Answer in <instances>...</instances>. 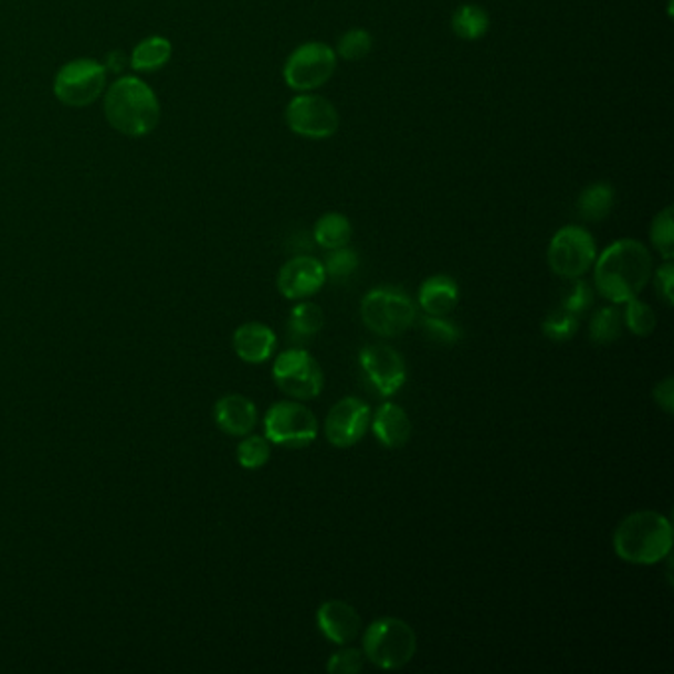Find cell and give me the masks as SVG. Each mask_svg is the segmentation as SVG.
<instances>
[{"instance_id": "7a4b0ae2", "label": "cell", "mask_w": 674, "mask_h": 674, "mask_svg": "<svg viewBox=\"0 0 674 674\" xmlns=\"http://www.w3.org/2000/svg\"><path fill=\"white\" fill-rule=\"evenodd\" d=\"M613 550L623 562L653 566L673 550V525L656 510H638L625 516L613 533Z\"/></svg>"}, {"instance_id": "9c48e42d", "label": "cell", "mask_w": 674, "mask_h": 674, "mask_svg": "<svg viewBox=\"0 0 674 674\" xmlns=\"http://www.w3.org/2000/svg\"><path fill=\"white\" fill-rule=\"evenodd\" d=\"M273 380L283 393L297 402L315 400L325 386L323 368L305 348H289L280 352L273 362Z\"/></svg>"}, {"instance_id": "d6986e66", "label": "cell", "mask_w": 674, "mask_h": 674, "mask_svg": "<svg viewBox=\"0 0 674 674\" xmlns=\"http://www.w3.org/2000/svg\"><path fill=\"white\" fill-rule=\"evenodd\" d=\"M418 303L422 305L425 315L447 317L460 303V285L450 275H431L420 285Z\"/></svg>"}, {"instance_id": "3957f363", "label": "cell", "mask_w": 674, "mask_h": 674, "mask_svg": "<svg viewBox=\"0 0 674 674\" xmlns=\"http://www.w3.org/2000/svg\"><path fill=\"white\" fill-rule=\"evenodd\" d=\"M105 117L113 129L127 137H145L160 122L155 92L139 77H122L105 94Z\"/></svg>"}, {"instance_id": "e575fe53", "label": "cell", "mask_w": 674, "mask_h": 674, "mask_svg": "<svg viewBox=\"0 0 674 674\" xmlns=\"http://www.w3.org/2000/svg\"><path fill=\"white\" fill-rule=\"evenodd\" d=\"M653 282H655V289L659 293V297L665 301L668 307L674 305V265L673 260H665L663 265H659V270L653 272Z\"/></svg>"}, {"instance_id": "9a60e30c", "label": "cell", "mask_w": 674, "mask_h": 674, "mask_svg": "<svg viewBox=\"0 0 674 674\" xmlns=\"http://www.w3.org/2000/svg\"><path fill=\"white\" fill-rule=\"evenodd\" d=\"M317 628L333 645L345 646L360 635L362 619L347 601L330 600L317 609Z\"/></svg>"}, {"instance_id": "d6a6232c", "label": "cell", "mask_w": 674, "mask_h": 674, "mask_svg": "<svg viewBox=\"0 0 674 674\" xmlns=\"http://www.w3.org/2000/svg\"><path fill=\"white\" fill-rule=\"evenodd\" d=\"M423 330L428 333L431 340H438L441 345H457L461 340V328L445 317L428 315L423 319Z\"/></svg>"}, {"instance_id": "7c38bea8", "label": "cell", "mask_w": 674, "mask_h": 674, "mask_svg": "<svg viewBox=\"0 0 674 674\" xmlns=\"http://www.w3.org/2000/svg\"><path fill=\"white\" fill-rule=\"evenodd\" d=\"M370 420H372L370 406L360 398L347 396L328 410L323 428L325 438L338 450H347L358 441L365 440L366 433L370 430Z\"/></svg>"}, {"instance_id": "8992f818", "label": "cell", "mask_w": 674, "mask_h": 674, "mask_svg": "<svg viewBox=\"0 0 674 674\" xmlns=\"http://www.w3.org/2000/svg\"><path fill=\"white\" fill-rule=\"evenodd\" d=\"M337 64L335 48L319 40H313L291 52L283 66V80L287 87L297 94L317 92L319 87L330 82V77L337 72Z\"/></svg>"}, {"instance_id": "ba28073f", "label": "cell", "mask_w": 674, "mask_h": 674, "mask_svg": "<svg viewBox=\"0 0 674 674\" xmlns=\"http://www.w3.org/2000/svg\"><path fill=\"white\" fill-rule=\"evenodd\" d=\"M265 438L273 445L301 450L307 447L319 435L317 415L301 402H277L263 418Z\"/></svg>"}, {"instance_id": "5b68a950", "label": "cell", "mask_w": 674, "mask_h": 674, "mask_svg": "<svg viewBox=\"0 0 674 674\" xmlns=\"http://www.w3.org/2000/svg\"><path fill=\"white\" fill-rule=\"evenodd\" d=\"M360 317L378 337H400L412 327L418 309L412 297L398 287H376L360 303Z\"/></svg>"}, {"instance_id": "f546056e", "label": "cell", "mask_w": 674, "mask_h": 674, "mask_svg": "<svg viewBox=\"0 0 674 674\" xmlns=\"http://www.w3.org/2000/svg\"><path fill=\"white\" fill-rule=\"evenodd\" d=\"M272 457V443L265 435H244L238 445V463L244 468H262Z\"/></svg>"}, {"instance_id": "603a6c76", "label": "cell", "mask_w": 674, "mask_h": 674, "mask_svg": "<svg viewBox=\"0 0 674 674\" xmlns=\"http://www.w3.org/2000/svg\"><path fill=\"white\" fill-rule=\"evenodd\" d=\"M172 46L167 38L150 36L139 42L131 54V67L137 72H157L169 64Z\"/></svg>"}, {"instance_id": "30bf717a", "label": "cell", "mask_w": 674, "mask_h": 674, "mask_svg": "<svg viewBox=\"0 0 674 674\" xmlns=\"http://www.w3.org/2000/svg\"><path fill=\"white\" fill-rule=\"evenodd\" d=\"M285 123L291 133L310 141H325L340 129V115L327 97L307 92L297 94L285 107Z\"/></svg>"}, {"instance_id": "ac0fdd59", "label": "cell", "mask_w": 674, "mask_h": 674, "mask_svg": "<svg viewBox=\"0 0 674 674\" xmlns=\"http://www.w3.org/2000/svg\"><path fill=\"white\" fill-rule=\"evenodd\" d=\"M376 440L388 450H400L412 438V422L408 412L398 403L386 402L376 408L370 420Z\"/></svg>"}, {"instance_id": "83f0119b", "label": "cell", "mask_w": 674, "mask_h": 674, "mask_svg": "<svg viewBox=\"0 0 674 674\" xmlns=\"http://www.w3.org/2000/svg\"><path fill=\"white\" fill-rule=\"evenodd\" d=\"M375 48V38L366 29H350L338 38L337 52L338 57L347 60V62H360L366 56H370Z\"/></svg>"}, {"instance_id": "1f68e13d", "label": "cell", "mask_w": 674, "mask_h": 674, "mask_svg": "<svg viewBox=\"0 0 674 674\" xmlns=\"http://www.w3.org/2000/svg\"><path fill=\"white\" fill-rule=\"evenodd\" d=\"M365 653L362 649L355 646H343L335 655L328 659L327 673L330 674H356L365 671Z\"/></svg>"}, {"instance_id": "4dcf8cb0", "label": "cell", "mask_w": 674, "mask_h": 674, "mask_svg": "<svg viewBox=\"0 0 674 674\" xmlns=\"http://www.w3.org/2000/svg\"><path fill=\"white\" fill-rule=\"evenodd\" d=\"M358 265H360V257L348 245L338 248V250H330V252H327L325 262H323L325 273H327L328 280H333V282H345L358 270Z\"/></svg>"}, {"instance_id": "2e32d148", "label": "cell", "mask_w": 674, "mask_h": 674, "mask_svg": "<svg viewBox=\"0 0 674 674\" xmlns=\"http://www.w3.org/2000/svg\"><path fill=\"white\" fill-rule=\"evenodd\" d=\"M214 422L228 435L244 438L257 423V408L242 393H228L215 402Z\"/></svg>"}, {"instance_id": "277c9868", "label": "cell", "mask_w": 674, "mask_h": 674, "mask_svg": "<svg viewBox=\"0 0 674 674\" xmlns=\"http://www.w3.org/2000/svg\"><path fill=\"white\" fill-rule=\"evenodd\" d=\"M418 638L410 623L398 618H380L366 628L362 653L368 663L382 671H398L412 663Z\"/></svg>"}, {"instance_id": "4fadbf2b", "label": "cell", "mask_w": 674, "mask_h": 674, "mask_svg": "<svg viewBox=\"0 0 674 674\" xmlns=\"http://www.w3.org/2000/svg\"><path fill=\"white\" fill-rule=\"evenodd\" d=\"M360 366L380 396L390 398L406 385V362L402 355L390 345H368L360 350Z\"/></svg>"}, {"instance_id": "6da1fadb", "label": "cell", "mask_w": 674, "mask_h": 674, "mask_svg": "<svg viewBox=\"0 0 674 674\" xmlns=\"http://www.w3.org/2000/svg\"><path fill=\"white\" fill-rule=\"evenodd\" d=\"M653 275V255L635 238H621L598 253L593 263L596 289L603 299L623 305L639 297Z\"/></svg>"}, {"instance_id": "e0dca14e", "label": "cell", "mask_w": 674, "mask_h": 674, "mask_svg": "<svg viewBox=\"0 0 674 674\" xmlns=\"http://www.w3.org/2000/svg\"><path fill=\"white\" fill-rule=\"evenodd\" d=\"M232 347L240 360L248 365H263L272 358L277 348V337L272 328L263 323H245L235 328Z\"/></svg>"}, {"instance_id": "4316f807", "label": "cell", "mask_w": 674, "mask_h": 674, "mask_svg": "<svg viewBox=\"0 0 674 674\" xmlns=\"http://www.w3.org/2000/svg\"><path fill=\"white\" fill-rule=\"evenodd\" d=\"M651 244L655 248L656 253L663 260H673L674 257V225H673V208L666 207L653 218L651 230H649Z\"/></svg>"}, {"instance_id": "f1b7e54d", "label": "cell", "mask_w": 674, "mask_h": 674, "mask_svg": "<svg viewBox=\"0 0 674 674\" xmlns=\"http://www.w3.org/2000/svg\"><path fill=\"white\" fill-rule=\"evenodd\" d=\"M578 327H580V317L560 305L544 319L543 333L544 337L550 338L554 343H566L578 333Z\"/></svg>"}, {"instance_id": "ffe728a7", "label": "cell", "mask_w": 674, "mask_h": 674, "mask_svg": "<svg viewBox=\"0 0 674 674\" xmlns=\"http://www.w3.org/2000/svg\"><path fill=\"white\" fill-rule=\"evenodd\" d=\"M576 208L586 222L605 220L615 208V187L603 180L591 182L581 190Z\"/></svg>"}, {"instance_id": "d590c367", "label": "cell", "mask_w": 674, "mask_h": 674, "mask_svg": "<svg viewBox=\"0 0 674 674\" xmlns=\"http://www.w3.org/2000/svg\"><path fill=\"white\" fill-rule=\"evenodd\" d=\"M653 400L668 415L674 412V380L671 376H666L665 380L653 388Z\"/></svg>"}, {"instance_id": "d4e9b609", "label": "cell", "mask_w": 674, "mask_h": 674, "mask_svg": "<svg viewBox=\"0 0 674 674\" xmlns=\"http://www.w3.org/2000/svg\"><path fill=\"white\" fill-rule=\"evenodd\" d=\"M287 327H289L291 337H315L317 333H320V328L325 327V313L317 303L303 299L299 305H295L291 309Z\"/></svg>"}, {"instance_id": "5bb4252c", "label": "cell", "mask_w": 674, "mask_h": 674, "mask_svg": "<svg viewBox=\"0 0 674 674\" xmlns=\"http://www.w3.org/2000/svg\"><path fill=\"white\" fill-rule=\"evenodd\" d=\"M325 283H327V273L323 262L309 253L291 257L289 262L283 263L282 270L277 273V289L285 299L289 301L309 299L325 287Z\"/></svg>"}, {"instance_id": "836d02e7", "label": "cell", "mask_w": 674, "mask_h": 674, "mask_svg": "<svg viewBox=\"0 0 674 674\" xmlns=\"http://www.w3.org/2000/svg\"><path fill=\"white\" fill-rule=\"evenodd\" d=\"M591 303H593V295H591L590 285L581 282V277L573 280V285H571L568 297L562 301V307L571 310V313H576L580 317L583 310L590 309Z\"/></svg>"}, {"instance_id": "484cf974", "label": "cell", "mask_w": 674, "mask_h": 674, "mask_svg": "<svg viewBox=\"0 0 674 674\" xmlns=\"http://www.w3.org/2000/svg\"><path fill=\"white\" fill-rule=\"evenodd\" d=\"M625 309L621 313L625 327L635 335V337H649L653 335L656 328V315L653 307L645 303V301L629 299L628 303H623Z\"/></svg>"}, {"instance_id": "44dd1931", "label": "cell", "mask_w": 674, "mask_h": 674, "mask_svg": "<svg viewBox=\"0 0 674 674\" xmlns=\"http://www.w3.org/2000/svg\"><path fill=\"white\" fill-rule=\"evenodd\" d=\"M451 30L453 34L465 42H477L485 38L491 30V14L478 4H460L451 14Z\"/></svg>"}, {"instance_id": "8fae6325", "label": "cell", "mask_w": 674, "mask_h": 674, "mask_svg": "<svg viewBox=\"0 0 674 674\" xmlns=\"http://www.w3.org/2000/svg\"><path fill=\"white\" fill-rule=\"evenodd\" d=\"M107 84L105 67L89 60L80 57L67 62L66 66L57 72L54 80V94L62 104L70 107H85L94 104L99 95L104 94Z\"/></svg>"}, {"instance_id": "cb8c5ba5", "label": "cell", "mask_w": 674, "mask_h": 674, "mask_svg": "<svg viewBox=\"0 0 674 674\" xmlns=\"http://www.w3.org/2000/svg\"><path fill=\"white\" fill-rule=\"evenodd\" d=\"M588 333H590V340L593 345L608 347V345L618 343L621 333H623L621 310L618 307H603V309L596 310L591 315Z\"/></svg>"}, {"instance_id": "7402d4cb", "label": "cell", "mask_w": 674, "mask_h": 674, "mask_svg": "<svg viewBox=\"0 0 674 674\" xmlns=\"http://www.w3.org/2000/svg\"><path fill=\"white\" fill-rule=\"evenodd\" d=\"M313 240L325 252L350 244L352 224H350L348 215L340 214V212H327V214L320 215L313 228Z\"/></svg>"}, {"instance_id": "52a82bcc", "label": "cell", "mask_w": 674, "mask_h": 674, "mask_svg": "<svg viewBox=\"0 0 674 674\" xmlns=\"http://www.w3.org/2000/svg\"><path fill=\"white\" fill-rule=\"evenodd\" d=\"M598 257V244L583 225H564L548 245V265L564 280H578L590 272Z\"/></svg>"}]
</instances>
